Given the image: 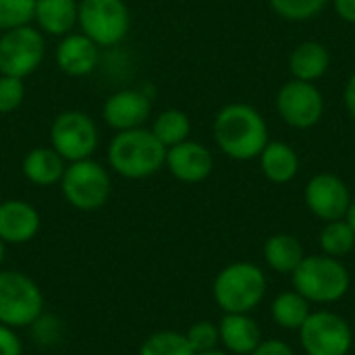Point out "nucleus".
Returning <instances> with one entry per match:
<instances>
[{
	"instance_id": "7",
	"label": "nucleus",
	"mask_w": 355,
	"mask_h": 355,
	"mask_svg": "<svg viewBox=\"0 0 355 355\" xmlns=\"http://www.w3.org/2000/svg\"><path fill=\"white\" fill-rule=\"evenodd\" d=\"M44 297L40 287L23 272L0 270V324L23 329L42 316Z\"/></svg>"
},
{
	"instance_id": "9",
	"label": "nucleus",
	"mask_w": 355,
	"mask_h": 355,
	"mask_svg": "<svg viewBox=\"0 0 355 355\" xmlns=\"http://www.w3.org/2000/svg\"><path fill=\"white\" fill-rule=\"evenodd\" d=\"M44 56L46 37L31 23L0 33V75L25 79L40 69Z\"/></svg>"
},
{
	"instance_id": "22",
	"label": "nucleus",
	"mask_w": 355,
	"mask_h": 355,
	"mask_svg": "<svg viewBox=\"0 0 355 355\" xmlns=\"http://www.w3.org/2000/svg\"><path fill=\"white\" fill-rule=\"evenodd\" d=\"M304 258V245L289 233H277L264 243V260L275 272L291 275Z\"/></svg>"
},
{
	"instance_id": "20",
	"label": "nucleus",
	"mask_w": 355,
	"mask_h": 355,
	"mask_svg": "<svg viewBox=\"0 0 355 355\" xmlns=\"http://www.w3.org/2000/svg\"><path fill=\"white\" fill-rule=\"evenodd\" d=\"M331 67V54L324 44L320 42H302L289 56V71L293 79L300 81H318L327 75Z\"/></svg>"
},
{
	"instance_id": "26",
	"label": "nucleus",
	"mask_w": 355,
	"mask_h": 355,
	"mask_svg": "<svg viewBox=\"0 0 355 355\" xmlns=\"http://www.w3.org/2000/svg\"><path fill=\"white\" fill-rule=\"evenodd\" d=\"M139 355H196V352L191 349L185 335L175 331H160L144 341Z\"/></svg>"
},
{
	"instance_id": "30",
	"label": "nucleus",
	"mask_w": 355,
	"mask_h": 355,
	"mask_svg": "<svg viewBox=\"0 0 355 355\" xmlns=\"http://www.w3.org/2000/svg\"><path fill=\"white\" fill-rule=\"evenodd\" d=\"M25 100V83L19 77L0 75V114L15 112Z\"/></svg>"
},
{
	"instance_id": "16",
	"label": "nucleus",
	"mask_w": 355,
	"mask_h": 355,
	"mask_svg": "<svg viewBox=\"0 0 355 355\" xmlns=\"http://www.w3.org/2000/svg\"><path fill=\"white\" fill-rule=\"evenodd\" d=\"M40 231V212L25 200L0 202V239L4 243H27Z\"/></svg>"
},
{
	"instance_id": "23",
	"label": "nucleus",
	"mask_w": 355,
	"mask_h": 355,
	"mask_svg": "<svg viewBox=\"0 0 355 355\" xmlns=\"http://www.w3.org/2000/svg\"><path fill=\"white\" fill-rule=\"evenodd\" d=\"M310 312H312L310 302L295 289L279 293L270 306V314L275 322L285 331H300L306 318L310 316Z\"/></svg>"
},
{
	"instance_id": "1",
	"label": "nucleus",
	"mask_w": 355,
	"mask_h": 355,
	"mask_svg": "<svg viewBox=\"0 0 355 355\" xmlns=\"http://www.w3.org/2000/svg\"><path fill=\"white\" fill-rule=\"evenodd\" d=\"M214 141L233 160H254L268 144V125L260 110L250 104L233 102L214 116Z\"/></svg>"
},
{
	"instance_id": "38",
	"label": "nucleus",
	"mask_w": 355,
	"mask_h": 355,
	"mask_svg": "<svg viewBox=\"0 0 355 355\" xmlns=\"http://www.w3.org/2000/svg\"><path fill=\"white\" fill-rule=\"evenodd\" d=\"M0 202H2V198H0Z\"/></svg>"
},
{
	"instance_id": "25",
	"label": "nucleus",
	"mask_w": 355,
	"mask_h": 355,
	"mask_svg": "<svg viewBox=\"0 0 355 355\" xmlns=\"http://www.w3.org/2000/svg\"><path fill=\"white\" fill-rule=\"evenodd\" d=\"M318 241H320V248L327 256L343 258L355 248V231L349 227V223L345 218L331 220L320 231Z\"/></svg>"
},
{
	"instance_id": "10",
	"label": "nucleus",
	"mask_w": 355,
	"mask_h": 355,
	"mask_svg": "<svg viewBox=\"0 0 355 355\" xmlns=\"http://www.w3.org/2000/svg\"><path fill=\"white\" fill-rule=\"evenodd\" d=\"M297 333L308 355H347L354 345V331L349 322L329 310L310 312Z\"/></svg>"
},
{
	"instance_id": "28",
	"label": "nucleus",
	"mask_w": 355,
	"mask_h": 355,
	"mask_svg": "<svg viewBox=\"0 0 355 355\" xmlns=\"http://www.w3.org/2000/svg\"><path fill=\"white\" fill-rule=\"evenodd\" d=\"M35 0H0V31H8L33 21Z\"/></svg>"
},
{
	"instance_id": "13",
	"label": "nucleus",
	"mask_w": 355,
	"mask_h": 355,
	"mask_svg": "<svg viewBox=\"0 0 355 355\" xmlns=\"http://www.w3.org/2000/svg\"><path fill=\"white\" fill-rule=\"evenodd\" d=\"M152 114V98L146 89L125 87L110 94L102 106V119L112 131L144 127Z\"/></svg>"
},
{
	"instance_id": "32",
	"label": "nucleus",
	"mask_w": 355,
	"mask_h": 355,
	"mask_svg": "<svg viewBox=\"0 0 355 355\" xmlns=\"http://www.w3.org/2000/svg\"><path fill=\"white\" fill-rule=\"evenodd\" d=\"M250 355H295L289 343L281 341V339H268L262 341Z\"/></svg>"
},
{
	"instance_id": "8",
	"label": "nucleus",
	"mask_w": 355,
	"mask_h": 355,
	"mask_svg": "<svg viewBox=\"0 0 355 355\" xmlns=\"http://www.w3.org/2000/svg\"><path fill=\"white\" fill-rule=\"evenodd\" d=\"M50 146L67 162L92 158L100 146L98 125L83 110H64L50 125Z\"/></svg>"
},
{
	"instance_id": "3",
	"label": "nucleus",
	"mask_w": 355,
	"mask_h": 355,
	"mask_svg": "<svg viewBox=\"0 0 355 355\" xmlns=\"http://www.w3.org/2000/svg\"><path fill=\"white\" fill-rule=\"evenodd\" d=\"M293 289L310 304H335L349 291L352 277L347 266L333 256H306L291 272Z\"/></svg>"
},
{
	"instance_id": "19",
	"label": "nucleus",
	"mask_w": 355,
	"mask_h": 355,
	"mask_svg": "<svg viewBox=\"0 0 355 355\" xmlns=\"http://www.w3.org/2000/svg\"><path fill=\"white\" fill-rule=\"evenodd\" d=\"M67 164L69 162L52 146L50 148L40 146L25 154L21 168L29 183H33L37 187H50V185L60 183Z\"/></svg>"
},
{
	"instance_id": "17",
	"label": "nucleus",
	"mask_w": 355,
	"mask_h": 355,
	"mask_svg": "<svg viewBox=\"0 0 355 355\" xmlns=\"http://www.w3.org/2000/svg\"><path fill=\"white\" fill-rule=\"evenodd\" d=\"M220 343L229 354L250 355L260 343L262 333L250 314H225L218 322Z\"/></svg>"
},
{
	"instance_id": "27",
	"label": "nucleus",
	"mask_w": 355,
	"mask_h": 355,
	"mask_svg": "<svg viewBox=\"0 0 355 355\" xmlns=\"http://www.w3.org/2000/svg\"><path fill=\"white\" fill-rule=\"evenodd\" d=\"M329 0H268V6L285 21L302 23L316 19L324 8Z\"/></svg>"
},
{
	"instance_id": "14",
	"label": "nucleus",
	"mask_w": 355,
	"mask_h": 355,
	"mask_svg": "<svg viewBox=\"0 0 355 355\" xmlns=\"http://www.w3.org/2000/svg\"><path fill=\"white\" fill-rule=\"evenodd\" d=\"M164 166L181 183H202L214 168V156L204 144L185 139L166 150Z\"/></svg>"
},
{
	"instance_id": "34",
	"label": "nucleus",
	"mask_w": 355,
	"mask_h": 355,
	"mask_svg": "<svg viewBox=\"0 0 355 355\" xmlns=\"http://www.w3.org/2000/svg\"><path fill=\"white\" fill-rule=\"evenodd\" d=\"M343 100H345V108L352 114V119L355 121V73L347 79L345 89H343Z\"/></svg>"
},
{
	"instance_id": "15",
	"label": "nucleus",
	"mask_w": 355,
	"mask_h": 355,
	"mask_svg": "<svg viewBox=\"0 0 355 355\" xmlns=\"http://www.w3.org/2000/svg\"><path fill=\"white\" fill-rule=\"evenodd\" d=\"M100 46L85 33H67L60 37L54 60L69 77H87L100 67Z\"/></svg>"
},
{
	"instance_id": "11",
	"label": "nucleus",
	"mask_w": 355,
	"mask_h": 355,
	"mask_svg": "<svg viewBox=\"0 0 355 355\" xmlns=\"http://www.w3.org/2000/svg\"><path fill=\"white\" fill-rule=\"evenodd\" d=\"M277 112L293 129H312L324 116V96L314 83L291 79L277 94Z\"/></svg>"
},
{
	"instance_id": "18",
	"label": "nucleus",
	"mask_w": 355,
	"mask_h": 355,
	"mask_svg": "<svg viewBox=\"0 0 355 355\" xmlns=\"http://www.w3.org/2000/svg\"><path fill=\"white\" fill-rule=\"evenodd\" d=\"M79 0H35L33 21L44 35L62 37L77 25Z\"/></svg>"
},
{
	"instance_id": "29",
	"label": "nucleus",
	"mask_w": 355,
	"mask_h": 355,
	"mask_svg": "<svg viewBox=\"0 0 355 355\" xmlns=\"http://www.w3.org/2000/svg\"><path fill=\"white\" fill-rule=\"evenodd\" d=\"M185 337H187V341H189V345H191V349L196 354L216 349V345L220 343L218 327L212 324V322H208V320H202V322L191 324V329L187 331Z\"/></svg>"
},
{
	"instance_id": "24",
	"label": "nucleus",
	"mask_w": 355,
	"mask_h": 355,
	"mask_svg": "<svg viewBox=\"0 0 355 355\" xmlns=\"http://www.w3.org/2000/svg\"><path fill=\"white\" fill-rule=\"evenodd\" d=\"M150 131L168 150V148L189 139V135H191V121H189L187 112H183L179 108H166V110H162L154 119Z\"/></svg>"
},
{
	"instance_id": "36",
	"label": "nucleus",
	"mask_w": 355,
	"mask_h": 355,
	"mask_svg": "<svg viewBox=\"0 0 355 355\" xmlns=\"http://www.w3.org/2000/svg\"><path fill=\"white\" fill-rule=\"evenodd\" d=\"M196 355H229L227 352H220V349H210V352H202V354Z\"/></svg>"
},
{
	"instance_id": "6",
	"label": "nucleus",
	"mask_w": 355,
	"mask_h": 355,
	"mask_svg": "<svg viewBox=\"0 0 355 355\" xmlns=\"http://www.w3.org/2000/svg\"><path fill=\"white\" fill-rule=\"evenodd\" d=\"M77 25L100 48H112L127 37L131 10L125 0H79Z\"/></svg>"
},
{
	"instance_id": "5",
	"label": "nucleus",
	"mask_w": 355,
	"mask_h": 355,
	"mask_svg": "<svg viewBox=\"0 0 355 355\" xmlns=\"http://www.w3.org/2000/svg\"><path fill=\"white\" fill-rule=\"evenodd\" d=\"M58 185L64 200L83 212L100 210L108 202L112 189L108 171L92 158L69 162Z\"/></svg>"
},
{
	"instance_id": "12",
	"label": "nucleus",
	"mask_w": 355,
	"mask_h": 355,
	"mask_svg": "<svg viewBox=\"0 0 355 355\" xmlns=\"http://www.w3.org/2000/svg\"><path fill=\"white\" fill-rule=\"evenodd\" d=\"M306 206L308 210L324 223L345 218L352 193L345 181L333 173H318L306 185Z\"/></svg>"
},
{
	"instance_id": "31",
	"label": "nucleus",
	"mask_w": 355,
	"mask_h": 355,
	"mask_svg": "<svg viewBox=\"0 0 355 355\" xmlns=\"http://www.w3.org/2000/svg\"><path fill=\"white\" fill-rule=\"evenodd\" d=\"M21 339L15 335V331L0 324V355H21Z\"/></svg>"
},
{
	"instance_id": "37",
	"label": "nucleus",
	"mask_w": 355,
	"mask_h": 355,
	"mask_svg": "<svg viewBox=\"0 0 355 355\" xmlns=\"http://www.w3.org/2000/svg\"><path fill=\"white\" fill-rule=\"evenodd\" d=\"M2 260H4V241L0 239V266H2Z\"/></svg>"
},
{
	"instance_id": "33",
	"label": "nucleus",
	"mask_w": 355,
	"mask_h": 355,
	"mask_svg": "<svg viewBox=\"0 0 355 355\" xmlns=\"http://www.w3.org/2000/svg\"><path fill=\"white\" fill-rule=\"evenodd\" d=\"M333 8L345 23L355 25V0H333Z\"/></svg>"
},
{
	"instance_id": "35",
	"label": "nucleus",
	"mask_w": 355,
	"mask_h": 355,
	"mask_svg": "<svg viewBox=\"0 0 355 355\" xmlns=\"http://www.w3.org/2000/svg\"><path fill=\"white\" fill-rule=\"evenodd\" d=\"M345 220L349 223V227L355 231V198H352V204H349V210L345 214Z\"/></svg>"
},
{
	"instance_id": "21",
	"label": "nucleus",
	"mask_w": 355,
	"mask_h": 355,
	"mask_svg": "<svg viewBox=\"0 0 355 355\" xmlns=\"http://www.w3.org/2000/svg\"><path fill=\"white\" fill-rule=\"evenodd\" d=\"M258 158L264 177L277 185H285L297 177L300 158L295 150L285 141H268Z\"/></svg>"
},
{
	"instance_id": "4",
	"label": "nucleus",
	"mask_w": 355,
	"mask_h": 355,
	"mask_svg": "<svg viewBox=\"0 0 355 355\" xmlns=\"http://www.w3.org/2000/svg\"><path fill=\"white\" fill-rule=\"evenodd\" d=\"M268 283L264 272L252 262H235L223 268L214 279V302L225 314H250L256 310Z\"/></svg>"
},
{
	"instance_id": "2",
	"label": "nucleus",
	"mask_w": 355,
	"mask_h": 355,
	"mask_svg": "<svg viewBox=\"0 0 355 355\" xmlns=\"http://www.w3.org/2000/svg\"><path fill=\"white\" fill-rule=\"evenodd\" d=\"M110 168L125 179H148L166 164V148L144 127L116 131L106 152Z\"/></svg>"
}]
</instances>
